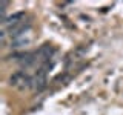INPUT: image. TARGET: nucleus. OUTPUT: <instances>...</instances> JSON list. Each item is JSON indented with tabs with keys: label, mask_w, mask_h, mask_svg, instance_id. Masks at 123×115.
Returning a JSON list of instances; mask_svg holds the SVG:
<instances>
[{
	"label": "nucleus",
	"mask_w": 123,
	"mask_h": 115,
	"mask_svg": "<svg viewBox=\"0 0 123 115\" xmlns=\"http://www.w3.org/2000/svg\"><path fill=\"white\" fill-rule=\"evenodd\" d=\"M29 38H25V35L23 37H18V38H14V40H11V49H17V48H22V46H26L29 45Z\"/></svg>",
	"instance_id": "f257e3e1"
}]
</instances>
